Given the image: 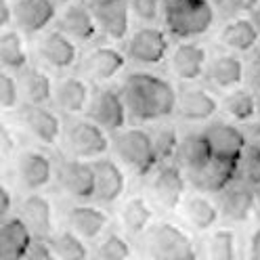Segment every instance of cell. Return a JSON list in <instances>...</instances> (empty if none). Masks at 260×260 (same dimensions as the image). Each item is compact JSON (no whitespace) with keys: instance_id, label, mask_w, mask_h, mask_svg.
Listing matches in <instances>:
<instances>
[{"instance_id":"cell-1","label":"cell","mask_w":260,"mask_h":260,"mask_svg":"<svg viewBox=\"0 0 260 260\" xmlns=\"http://www.w3.org/2000/svg\"><path fill=\"white\" fill-rule=\"evenodd\" d=\"M122 96L128 118L135 122H153L170 118L176 111L178 94L166 78L151 72H133L124 78Z\"/></svg>"},{"instance_id":"cell-2","label":"cell","mask_w":260,"mask_h":260,"mask_svg":"<svg viewBox=\"0 0 260 260\" xmlns=\"http://www.w3.org/2000/svg\"><path fill=\"white\" fill-rule=\"evenodd\" d=\"M168 34L176 40H195L214 25V7L210 0H164L161 3Z\"/></svg>"},{"instance_id":"cell-3","label":"cell","mask_w":260,"mask_h":260,"mask_svg":"<svg viewBox=\"0 0 260 260\" xmlns=\"http://www.w3.org/2000/svg\"><path fill=\"white\" fill-rule=\"evenodd\" d=\"M111 149L124 166H128L139 176H147L159 166L151 133L143 128L135 126L118 130L116 137L111 139Z\"/></svg>"},{"instance_id":"cell-4","label":"cell","mask_w":260,"mask_h":260,"mask_svg":"<svg viewBox=\"0 0 260 260\" xmlns=\"http://www.w3.org/2000/svg\"><path fill=\"white\" fill-rule=\"evenodd\" d=\"M65 145L74 157L96 159L109 151L111 141L105 130L92 120H72L65 130Z\"/></svg>"},{"instance_id":"cell-5","label":"cell","mask_w":260,"mask_h":260,"mask_svg":"<svg viewBox=\"0 0 260 260\" xmlns=\"http://www.w3.org/2000/svg\"><path fill=\"white\" fill-rule=\"evenodd\" d=\"M147 252L153 260H183L195 256L191 237L172 222L155 224L147 237Z\"/></svg>"},{"instance_id":"cell-6","label":"cell","mask_w":260,"mask_h":260,"mask_svg":"<svg viewBox=\"0 0 260 260\" xmlns=\"http://www.w3.org/2000/svg\"><path fill=\"white\" fill-rule=\"evenodd\" d=\"M88 118L99 124L105 133H118L126 128L128 122V109L124 103V96L116 88H96L88 103Z\"/></svg>"},{"instance_id":"cell-7","label":"cell","mask_w":260,"mask_h":260,"mask_svg":"<svg viewBox=\"0 0 260 260\" xmlns=\"http://www.w3.org/2000/svg\"><path fill=\"white\" fill-rule=\"evenodd\" d=\"M170 53V40L164 29L147 25L130 34L126 44V57L139 65H159Z\"/></svg>"},{"instance_id":"cell-8","label":"cell","mask_w":260,"mask_h":260,"mask_svg":"<svg viewBox=\"0 0 260 260\" xmlns=\"http://www.w3.org/2000/svg\"><path fill=\"white\" fill-rule=\"evenodd\" d=\"M187 189V176L185 170L178 164H159V168L153 170L149 191L151 198L164 208V210H176L181 206Z\"/></svg>"},{"instance_id":"cell-9","label":"cell","mask_w":260,"mask_h":260,"mask_svg":"<svg viewBox=\"0 0 260 260\" xmlns=\"http://www.w3.org/2000/svg\"><path fill=\"white\" fill-rule=\"evenodd\" d=\"M59 183L74 200H80V202L94 200V191H96L94 168L86 159H80V157L63 159L59 166Z\"/></svg>"},{"instance_id":"cell-10","label":"cell","mask_w":260,"mask_h":260,"mask_svg":"<svg viewBox=\"0 0 260 260\" xmlns=\"http://www.w3.org/2000/svg\"><path fill=\"white\" fill-rule=\"evenodd\" d=\"M57 17V0H17L13 7V19L19 31L34 36L44 31Z\"/></svg>"},{"instance_id":"cell-11","label":"cell","mask_w":260,"mask_h":260,"mask_svg":"<svg viewBox=\"0 0 260 260\" xmlns=\"http://www.w3.org/2000/svg\"><path fill=\"white\" fill-rule=\"evenodd\" d=\"M170 70L181 82H195L208 70V51L193 40H183L172 51Z\"/></svg>"},{"instance_id":"cell-12","label":"cell","mask_w":260,"mask_h":260,"mask_svg":"<svg viewBox=\"0 0 260 260\" xmlns=\"http://www.w3.org/2000/svg\"><path fill=\"white\" fill-rule=\"evenodd\" d=\"M19 118L23 122V126L27 128V133L34 137L38 143L42 145H55L61 139V120L59 116L48 109L46 105H31V103H23Z\"/></svg>"},{"instance_id":"cell-13","label":"cell","mask_w":260,"mask_h":260,"mask_svg":"<svg viewBox=\"0 0 260 260\" xmlns=\"http://www.w3.org/2000/svg\"><path fill=\"white\" fill-rule=\"evenodd\" d=\"M38 55L48 68L59 72L70 70L78 63V42L57 27L44 34V38L38 44Z\"/></svg>"},{"instance_id":"cell-14","label":"cell","mask_w":260,"mask_h":260,"mask_svg":"<svg viewBox=\"0 0 260 260\" xmlns=\"http://www.w3.org/2000/svg\"><path fill=\"white\" fill-rule=\"evenodd\" d=\"M92 168H94V200H99L101 204H113L118 202L124 191H126V176L120 164L111 157H96L92 159Z\"/></svg>"},{"instance_id":"cell-15","label":"cell","mask_w":260,"mask_h":260,"mask_svg":"<svg viewBox=\"0 0 260 260\" xmlns=\"http://www.w3.org/2000/svg\"><path fill=\"white\" fill-rule=\"evenodd\" d=\"M124 68L126 55L116 46H96L82 61V72L92 82H109Z\"/></svg>"},{"instance_id":"cell-16","label":"cell","mask_w":260,"mask_h":260,"mask_svg":"<svg viewBox=\"0 0 260 260\" xmlns=\"http://www.w3.org/2000/svg\"><path fill=\"white\" fill-rule=\"evenodd\" d=\"M220 109L216 96L200 86H187L178 92L176 113L187 122H206L214 118Z\"/></svg>"},{"instance_id":"cell-17","label":"cell","mask_w":260,"mask_h":260,"mask_svg":"<svg viewBox=\"0 0 260 260\" xmlns=\"http://www.w3.org/2000/svg\"><path fill=\"white\" fill-rule=\"evenodd\" d=\"M59 29L76 42H90L101 31L92 9L84 3H68L59 15Z\"/></svg>"},{"instance_id":"cell-18","label":"cell","mask_w":260,"mask_h":260,"mask_svg":"<svg viewBox=\"0 0 260 260\" xmlns=\"http://www.w3.org/2000/svg\"><path fill=\"white\" fill-rule=\"evenodd\" d=\"M53 159L42 151H23L17 159V178L23 189L36 193L53 181Z\"/></svg>"},{"instance_id":"cell-19","label":"cell","mask_w":260,"mask_h":260,"mask_svg":"<svg viewBox=\"0 0 260 260\" xmlns=\"http://www.w3.org/2000/svg\"><path fill=\"white\" fill-rule=\"evenodd\" d=\"M189 181L193 183V187L206 193H222L231 183L237 181V161L233 159H224V157H212V161L202 168L200 172H195L193 176H189Z\"/></svg>"},{"instance_id":"cell-20","label":"cell","mask_w":260,"mask_h":260,"mask_svg":"<svg viewBox=\"0 0 260 260\" xmlns=\"http://www.w3.org/2000/svg\"><path fill=\"white\" fill-rule=\"evenodd\" d=\"M220 214L231 222H248L254 216V187L235 181L218 193Z\"/></svg>"},{"instance_id":"cell-21","label":"cell","mask_w":260,"mask_h":260,"mask_svg":"<svg viewBox=\"0 0 260 260\" xmlns=\"http://www.w3.org/2000/svg\"><path fill=\"white\" fill-rule=\"evenodd\" d=\"M204 135L208 137L210 145H212V151L216 157H224V159H233V161H239L243 149L246 145L250 143L246 139V135L235 126V124H229V122H214L210 124Z\"/></svg>"},{"instance_id":"cell-22","label":"cell","mask_w":260,"mask_h":260,"mask_svg":"<svg viewBox=\"0 0 260 260\" xmlns=\"http://www.w3.org/2000/svg\"><path fill=\"white\" fill-rule=\"evenodd\" d=\"M34 235L21 216L0 220V260H23Z\"/></svg>"},{"instance_id":"cell-23","label":"cell","mask_w":260,"mask_h":260,"mask_svg":"<svg viewBox=\"0 0 260 260\" xmlns=\"http://www.w3.org/2000/svg\"><path fill=\"white\" fill-rule=\"evenodd\" d=\"M68 224L70 229L80 235L84 241H94L99 239L107 224H109V216L105 210H101L99 206H92V204H78L72 206L70 212H68Z\"/></svg>"},{"instance_id":"cell-24","label":"cell","mask_w":260,"mask_h":260,"mask_svg":"<svg viewBox=\"0 0 260 260\" xmlns=\"http://www.w3.org/2000/svg\"><path fill=\"white\" fill-rule=\"evenodd\" d=\"M90 96H92V92H90V86H88V82L84 78L65 76L55 84L53 101L63 113L78 116V113H82L84 109H88Z\"/></svg>"},{"instance_id":"cell-25","label":"cell","mask_w":260,"mask_h":260,"mask_svg":"<svg viewBox=\"0 0 260 260\" xmlns=\"http://www.w3.org/2000/svg\"><path fill=\"white\" fill-rule=\"evenodd\" d=\"M214 157L212 145H210L208 137L202 133H193L187 135L181 145H178L176 151V164L185 170L187 176H193L195 172H200L202 168H206Z\"/></svg>"},{"instance_id":"cell-26","label":"cell","mask_w":260,"mask_h":260,"mask_svg":"<svg viewBox=\"0 0 260 260\" xmlns=\"http://www.w3.org/2000/svg\"><path fill=\"white\" fill-rule=\"evenodd\" d=\"M19 216L27 224L34 237L48 239L53 231V206L40 193H31L21 202L19 206Z\"/></svg>"},{"instance_id":"cell-27","label":"cell","mask_w":260,"mask_h":260,"mask_svg":"<svg viewBox=\"0 0 260 260\" xmlns=\"http://www.w3.org/2000/svg\"><path fill=\"white\" fill-rule=\"evenodd\" d=\"M208 78L216 88L233 90L239 88L246 80V63L239 59L237 53H222L216 55L208 63Z\"/></svg>"},{"instance_id":"cell-28","label":"cell","mask_w":260,"mask_h":260,"mask_svg":"<svg viewBox=\"0 0 260 260\" xmlns=\"http://www.w3.org/2000/svg\"><path fill=\"white\" fill-rule=\"evenodd\" d=\"M220 44L233 53H250L260 42V29L254 19L233 17L220 29Z\"/></svg>"},{"instance_id":"cell-29","label":"cell","mask_w":260,"mask_h":260,"mask_svg":"<svg viewBox=\"0 0 260 260\" xmlns=\"http://www.w3.org/2000/svg\"><path fill=\"white\" fill-rule=\"evenodd\" d=\"M19 90H21V99L23 103L31 105H46L48 101H53L55 94V84L51 76L38 68H27L19 72Z\"/></svg>"},{"instance_id":"cell-30","label":"cell","mask_w":260,"mask_h":260,"mask_svg":"<svg viewBox=\"0 0 260 260\" xmlns=\"http://www.w3.org/2000/svg\"><path fill=\"white\" fill-rule=\"evenodd\" d=\"M99 29L111 40H124L130 34V7L128 0H120V3H113L109 7L96 9L92 11Z\"/></svg>"},{"instance_id":"cell-31","label":"cell","mask_w":260,"mask_h":260,"mask_svg":"<svg viewBox=\"0 0 260 260\" xmlns=\"http://www.w3.org/2000/svg\"><path fill=\"white\" fill-rule=\"evenodd\" d=\"M29 55L19 29L0 31V65L7 72H21L27 68Z\"/></svg>"},{"instance_id":"cell-32","label":"cell","mask_w":260,"mask_h":260,"mask_svg":"<svg viewBox=\"0 0 260 260\" xmlns=\"http://www.w3.org/2000/svg\"><path fill=\"white\" fill-rule=\"evenodd\" d=\"M185 216L193 229L210 231L220 218V208L206 193L191 195V198L185 200Z\"/></svg>"},{"instance_id":"cell-33","label":"cell","mask_w":260,"mask_h":260,"mask_svg":"<svg viewBox=\"0 0 260 260\" xmlns=\"http://www.w3.org/2000/svg\"><path fill=\"white\" fill-rule=\"evenodd\" d=\"M222 109L235 122H250L258 116V96L246 88H233L222 99Z\"/></svg>"},{"instance_id":"cell-34","label":"cell","mask_w":260,"mask_h":260,"mask_svg":"<svg viewBox=\"0 0 260 260\" xmlns=\"http://www.w3.org/2000/svg\"><path fill=\"white\" fill-rule=\"evenodd\" d=\"M153 220V208L145 198H130L122 208V224L126 233L130 235H141L149 229Z\"/></svg>"},{"instance_id":"cell-35","label":"cell","mask_w":260,"mask_h":260,"mask_svg":"<svg viewBox=\"0 0 260 260\" xmlns=\"http://www.w3.org/2000/svg\"><path fill=\"white\" fill-rule=\"evenodd\" d=\"M48 243L57 254V260H88V246L86 241L76 235L72 229L53 233L48 237Z\"/></svg>"},{"instance_id":"cell-36","label":"cell","mask_w":260,"mask_h":260,"mask_svg":"<svg viewBox=\"0 0 260 260\" xmlns=\"http://www.w3.org/2000/svg\"><path fill=\"white\" fill-rule=\"evenodd\" d=\"M208 260H237V235L233 229H216L206 241Z\"/></svg>"},{"instance_id":"cell-37","label":"cell","mask_w":260,"mask_h":260,"mask_svg":"<svg viewBox=\"0 0 260 260\" xmlns=\"http://www.w3.org/2000/svg\"><path fill=\"white\" fill-rule=\"evenodd\" d=\"M237 181L250 187L260 185V141H252L246 145L237 161Z\"/></svg>"},{"instance_id":"cell-38","label":"cell","mask_w":260,"mask_h":260,"mask_svg":"<svg viewBox=\"0 0 260 260\" xmlns=\"http://www.w3.org/2000/svg\"><path fill=\"white\" fill-rule=\"evenodd\" d=\"M151 139H153V147H155V155L159 164H168V161L176 157L181 141H178V133L174 126H157L151 133Z\"/></svg>"},{"instance_id":"cell-39","label":"cell","mask_w":260,"mask_h":260,"mask_svg":"<svg viewBox=\"0 0 260 260\" xmlns=\"http://www.w3.org/2000/svg\"><path fill=\"white\" fill-rule=\"evenodd\" d=\"M133 256V248L126 237L120 233H109L103 237V241L96 248V258L99 260H130Z\"/></svg>"},{"instance_id":"cell-40","label":"cell","mask_w":260,"mask_h":260,"mask_svg":"<svg viewBox=\"0 0 260 260\" xmlns=\"http://www.w3.org/2000/svg\"><path fill=\"white\" fill-rule=\"evenodd\" d=\"M21 101V90L17 78L11 76L9 72H0V109L11 111L17 109Z\"/></svg>"},{"instance_id":"cell-41","label":"cell","mask_w":260,"mask_h":260,"mask_svg":"<svg viewBox=\"0 0 260 260\" xmlns=\"http://www.w3.org/2000/svg\"><path fill=\"white\" fill-rule=\"evenodd\" d=\"M161 3L164 0H128V7L137 19L145 23H153L161 15Z\"/></svg>"},{"instance_id":"cell-42","label":"cell","mask_w":260,"mask_h":260,"mask_svg":"<svg viewBox=\"0 0 260 260\" xmlns=\"http://www.w3.org/2000/svg\"><path fill=\"white\" fill-rule=\"evenodd\" d=\"M23 260H57V254L51 248L48 239L34 237V241H31V246H29V250H27Z\"/></svg>"},{"instance_id":"cell-43","label":"cell","mask_w":260,"mask_h":260,"mask_svg":"<svg viewBox=\"0 0 260 260\" xmlns=\"http://www.w3.org/2000/svg\"><path fill=\"white\" fill-rule=\"evenodd\" d=\"M220 7L231 17H241V15L254 13L260 7V0H220Z\"/></svg>"},{"instance_id":"cell-44","label":"cell","mask_w":260,"mask_h":260,"mask_svg":"<svg viewBox=\"0 0 260 260\" xmlns=\"http://www.w3.org/2000/svg\"><path fill=\"white\" fill-rule=\"evenodd\" d=\"M246 78L250 82V90L260 96V51H256L250 59V63L246 65Z\"/></svg>"},{"instance_id":"cell-45","label":"cell","mask_w":260,"mask_h":260,"mask_svg":"<svg viewBox=\"0 0 260 260\" xmlns=\"http://www.w3.org/2000/svg\"><path fill=\"white\" fill-rule=\"evenodd\" d=\"M15 149H17V141H15L11 128L0 120V155L9 157V155L15 153Z\"/></svg>"},{"instance_id":"cell-46","label":"cell","mask_w":260,"mask_h":260,"mask_svg":"<svg viewBox=\"0 0 260 260\" xmlns=\"http://www.w3.org/2000/svg\"><path fill=\"white\" fill-rule=\"evenodd\" d=\"M13 21V7L9 5V0H0V31L9 29Z\"/></svg>"},{"instance_id":"cell-47","label":"cell","mask_w":260,"mask_h":260,"mask_svg":"<svg viewBox=\"0 0 260 260\" xmlns=\"http://www.w3.org/2000/svg\"><path fill=\"white\" fill-rule=\"evenodd\" d=\"M11 206H13V198H11V191L0 183V216L7 218V214L11 212Z\"/></svg>"},{"instance_id":"cell-48","label":"cell","mask_w":260,"mask_h":260,"mask_svg":"<svg viewBox=\"0 0 260 260\" xmlns=\"http://www.w3.org/2000/svg\"><path fill=\"white\" fill-rule=\"evenodd\" d=\"M248 258L250 260H260V226L252 233L250 246H248Z\"/></svg>"},{"instance_id":"cell-49","label":"cell","mask_w":260,"mask_h":260,"mask_svg":"<svg viewBox=\"0 0 260 260\" xmlns=\"http://www.w3.org/2000/svg\"><path fill=\"white\" fill-rule=\"evenodd\" d=\"M82 3L88 7V9H92V11H96V9H103V7H109V5H113V3H120V0H82Z\"/></svg>"},{"instance_id":"cell-50","label":"cell","mask_w":260,"mask_h":260,"mask_svg":"<svg viewBox=\"0 0 260 260\" xmlns=\"http://www.w3.org/2000/svg\"><path fill=\"white\" fill-rule=\"evenodd\" d=\"M254 216L260 220V185L258 187H254Z\"/></svg>"},{"instance_id":"cell-51","label":"cell","mask_w":260,"mask_h":260,"mask_svg":"<svg viewBox=\"0 0 260 260\" xmlns=\"http://www.w3.org/2000/svg\"><path fill=\"white\" fill-rule=\"evenodd\" d=\"M252 133H254L256 141H260V116H256V122L252 124Z\"/></svg>"},{"instance_id":"cell-52","label":"cell","mask_w":260,"mask_h":260,"mask_svg":"<svg viewBox=\"0 0 260 260\" xmlns=\"http://www.w3.org/2000/svg\"><path fill=\"white\" fill-rule=\"evenodd\" d=\"M252 15H254V21H256V25H258V29H260V7H258V9H256V11L252 13Z\"/></svg>"},{"instance_id":"cell-53","label":"cell","mask_w":260,"mask_h":260,"mask_svg":"<svg viewBox=\"0 0 260 260\" xmlns=\"http://www.w3.org/2000/svg\"><path fill=\"white\" fill-rule=\"evenodd\" d=\"M183 260H200V258H198V254H195V256H189V258H183Z\"/></svg>"},{"instance_id":"cell-54","label":"cell","mask_w":260,"mask_h":260,"mask_svg":"<svg viewBox=\"0 0 260 260\" xmlns=\"http://www.w3.org/2000/svg\"><path fill=\"white\" fill-rule=\"evenodd\" d=\"M57 3H65V5H68V3H72V0H57Z\"/></svg>"},{"instance_id":"cell-55","label":"cell","mask_w":260,"mask_h":260,"mask_svg":"<svg viewBox=\"0 0 260 260\" xmlns=\"http://www.w3.org/2000/svg\"><path fill=\"white\" fill-rule=\"evenodd\" d=\"M0 220H3V216H0Z\"/></svg>"}]
</instances>
